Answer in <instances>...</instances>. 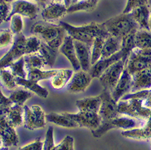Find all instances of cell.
<instances>
[{
  "label": "cell",
  "mask_w": 151,
  "mask_h": 150,
  "mask_svg": "<svg viewBox=\"0 0 151 150\" xmlns=\"http://www.w3.org/2000/svg\"><path fill=\"white\" fill-rule=\"evenodd\" d=\"M22 110H24L22 106L14 105L6 109L1 110V115L5 116L15 127H19L24 123Z\"/></svg>",
  "instance_id": "cell-22"
},
{
  "label": "cell",
  "mask_w": 151,
  "mask_h": 150,
  "mask_svg": "<svg viewBox=\"0 0 151 150\" xmlns=\"http://www.w3.org/2000/svg\"><path fill=\"white\" fill-rule=\"evenodd\" d=\"M74 72L71 69L58 70L57 74L51 79V84L54 89H60L64 87L72 79Z\"/></svg>",
  "instance_id": "cell-24"
},
{
  "label": "cell",
  "mask_w": 151,
  "mask_h": 150,
  "mask_svg": "<svg viewBox=\"0 0 151 150\" xmlns=\"http://www.w3.org/2000/svg\"><path fill=\"white\" fill-rule=\"evenodd\" d=\"M14 33L10 29H3L0 32V45L1 48L8 46L13 41Z\"/></svg>",
  "instance_id": "cell-40"
},
{
  "label": "cell",
  "mask_w": 151,
  "mask_h": 150,
  "mask_svg": "<svg viewBox=\"0 0 151 150\" xmlns=\"http://www.w3.org/2000/svg\"><path fill=\"white\" fill-rule=\"evenodd\" d=\"M135 47L141 49H151V31L138 29L135 35Z\"/></svg>",
  "instance_id": "cell-30"
},
{
  "label": "cell",
  "mask_w": 151,
  "mask_h": 150,
  "mask_svg": "<svg viewBox=\"0 0 151 150\" xmlns=\"http://www.w3.org/2000/svg\"><path fill=\"white\" fill-rule=\"evenodd\" d=\"M102 24L109 34L122 39L139 29L130 14H123L106 20Z\"/></svg>",
  "instance_id": "cell-3"
},
{
  "label": "cell",
  "mask_w": 151,
  "mask_h": 150,
  "mask_svg": "<svg viewBox=\"0 0 151 150\" xmlns=\"http://www.w3.org/2000/svg\"><path fill=\"white\" fill-rule=\"evenodd\" d=\"M68 13V7L64 3L51 2L46 6L41 12V16L45 21L59 20Z\"/></svg>",
  "instance_id": "cell-14"
},
{
  "label": "cell",
  "mask_w": 151,
  "mask_h": 150,
  "mask_svg": "<svg viewBox=\"0 0 151 150\" xmlns=\"http://www.w3.org/2000/svg\"><path fill=\"white\" fill-rule=\"evenodd\" d=\"M58 50L50 47L47 43L43 42L38 53L43 58L46 66H52L57 59Z\"/></svg>",
  "instance_id": "cell-29"
},
{
  "label": "cell",
  "mask_w": 151,
  "mask_h": 150,
  "mask_svg": "<svg viewBox=\"0 0 151 150\" xmlns=\"http://www.w3.org/2000/svg\"><path fill=\"white\" fill-rule=\"evenodd\" d=\"M16 81L19 86L20 85L24 87L25 88L32 91V93L39 96L40 97L43 98H46L48 97L49 94L48 91L45 88V87H41L38 84V82L21 77H16Z\"/></svg>",
  "instance_id": "cell-26"
},
{
  "label": "cell",
  "mask_w": 151,
  "mask_h": 150,
  "mask_svg": "<svg viewBox=\"0 0 151 150\" xmlns=\"http://www.w3.org/2000/svg\"><path fill=\"white\" fill-rule=\"evenodd\" d=\"M70 3H71V0H64V3H65V5H66V6L68 7V8L70 6Z\"/></svg>",
  "instance_id": "cell-45"
},
{
  "label": "cell",
  "mask_w": 151,
  "mask_h": 150,
  "mask_svg": "<svg viewBox=\"0 0 151 150\" xmlns=\"http://www.w3.org/2000/svg\"><path fill=\"white\" fill-rule=\"evenodd\" d=\"M150 67L151 49L134 48L125 64V68L131 75Z\"/></svg>",
  "instance_id": "cell-4"
},
{
  "label": "cell",
  "mask_w": 151,
  "mask_h": 150,
  "mask_svg": "<svg viewBox=\"0 0 151 150\" xmlns=\"http://www.w3.org/2000/svg\"><path fill=\"white\" fill-rule=\"evenodd\" d=\"M36 1H40V2H41V3H46L47 1V0H36Z\"/></svg>",
  "instance_id": "cell-48"
},
{
  "label": "cell",
  "mask_w": 151,
  "mask_h": 150,
  "mask_svg": "<svg viewBox=\"0 0 151 150\" xmlns=\"http://www.w3.org/2000/svg\"><path fill=\"white\" fill-rule=\"evenodd\" d=\"M149 5V0H127L123 14H129L137 8Z\"/></svg>",
  "instance_id": "cell-39"
},
{
  "label": "cell",
  "mask_w": 151,
  "mask_h": 150,
  "mask_svg": "<svg viewBox=\"0 0 151 150\" xmlns=\"http://www.w3.org/2000/svg\"><path fill=\"white\" fill-rule=\"evenodd\" d=\"M121 59H123L124 60H127L124 57V53L121 50L109 58H106V59H100L96 64L91 66L89 72L92 78L99 79L111 65Z\"/></svg>",
  "instance_id": "cell-16"
},
{
  "label": "cell",
  "mask_w": 151,
  "mask_h": 150,
  "mask_svg": "<svg viewBox=\"0 0 151 150\" xmlns=\"http://www.w3.org/2000/svg\"><path fill=\"white\" fill-rule=\"evenodd\" d=\"M101 103L102 99L99 95L98 96L86 98L77 100L76 105L79 111L93 112V113L99 114Z\"/></svg>",
  "instance_id": "cell-21"
},
{
  "label": "cell",
  "mask_w": 151,
  "mask_h": 150,
  "mask_svg": "<svg viewBox=\"0 0 151 150\" xmlns=\"http://www.w3.org/2000/svg\"><path fill=\"white\" fill-rule=\"evenodd\" d=\"M24 57L26 70L29 69H42L46 66L43 58L38 52L26 55Z\"/></svg>",
  "instance_id": "cell-31"
},
{
  "label": "cell",
  "mask_w": 151,
  "mask_h": 150,
  "mask_svg": "<svg viewBox=\"0 0 151 150\" xmlns=\"http://www.w3.org/2000/svg\"><path fill=\"white\" fill-rule=\"evenodd\" d=\"M60 24L64 28L66 34L74 40L85 43L91 47L95 39L97 36H103L108 37L109 34L105 30L102 24L91 23L83 26H74L64 21Z\"/></svg>",
  "instance_id": "cell-1"
},
{
  "label": "cell",
  "mask_w": 151,
  "mask_h": 150,
  "mask_svg": "<svg viewBox=\"0 0 151 150\" xmlns=\"http://www.w3.org/2000/svg\"><path fill=\"white\" fill-rule=\"evenodd\" d=\"M1 80L3 84L9 90L15 89L19 84L16 81V77L8 70L1 68Z\"/></svg>",
  "instance_id": "cell-36"
},
{
  "label": "cell",
  "mask_w": 151,
  "mask_h": 150,
  "mask_svg": "<svg viewBox=\"0 0 151 150\" xmlns=\"http://www.w3.org/2000/svg\"><path fill=\"white\" fill-rule=\"evenodd\" d=\"M74 46L81 70L90 72L91 68V46L79 41L74 40Z\"/></svg>",
  "instance_id": "cell-17"
},
{
  "label": "cell",
  "mask_w": 151,
  "mask_h": 150,
  "mask_svg": "<svg viewBox=\"0 0 151 150\" xmlns=\"http://www.w3.org/2000/svg\"><path fill=\"white\" fill-rule=\"evenodd\" d=\"M107 37L103 36H97L95 39L93 44L91 45V65H93L96 64L102 56V49L104 47V43L105 39Z\"/></svg>",
  "instance_id": "cell-32"
},
{
  "label": "cell",
  "mask_w": 151,
  "mask_h": 150,
  "mask_svg": "<svg viewBox=\"0 0 151 150\" xmlns=\"http://www.w3.org/2000/svg\"><path fill=\"white\" fill-rule=\"evenodd\" d=\"M47 121L66 128H76L79 127L78 124L67 115L65 112L62 114L50 113L46 115Z\"/></svg>",
  "instance_id": "cell-25"
},
{
  "label": "cell",
  "mask_w": 151,
  "mask_h": 150,
  "mask_svg": "<svg viewBox=\"0 0 151 150\" xmlns=\"http://www.w3.org/2000/svg\"><path fill=\"white\" fill-rule=\"evenodd\" d=\"M92 79L90 72L79 70L74 74L68 85V90L73 93L84 92L90 86Z\"/></svg>",
  "instance_id": "cell-12"
},
{
  "label": "cell",
  "mask_w": 151,
  "mask_h": 150,
  "mask_svg": "<svg viewBox=\"0 0 151 150\" xmlns=\"http://www.w3.org/2000/svg\"><path fill=\"white\" fill-rule=\"evenodd\" d=\"M129 14H131L139 29L149 31V22L151 14L149 5L137 8Z\"/></svg>",
  "instance_id": "cell-20"
},
{
  "label": "cell",
  "mask_w": 151,
  "mask_h": 150,
  "mask_svg": "<svg viewBox=\"0 0 151 150\" xmlns=\"http://www.w3.org/2000/svg\"><path fill=\"white\" fill-rule=\"evenodd\" d=\"M67 115L78 124L79 127H86L95 130L101 124V120L99 114L93 112L79 111L78 114H73L65 112Z\"/></svg>",
  "instance_id": "cell-11"
},
{
  "label": "cell",
  "mask_w": 151,
  "mask_h": 150,
  "mask_svg": "<svg viewBox=\"0 0 151 150\" xmlns=\"http://www.w3.org/2000/svg\"><path fill=\"white\" fill-rule=\"evenodd\" d=\"M11 10L6 21L15 14L26 16L30 19H35L38 15L40 8L37 4L30 0H14L11 3Z\"/></svg>",
  "instance_id": "cell-9"
},
{
  "label": "cell",
  "mask_w": 151,
  "mask_h": 150,
  "mask_svg": "<svg viewBox=\"0 0 151 150\" xmlns=\"http://www.w3.org/2000/svg\"><path fill=\"white\" fill-rule=\"evenodd\" d=\"M31 32L35 34H40L45 43L57 50L62 46L66 35L64 28L60 24L58 26L47 21L36 22L31 27Z\"/></svg>",
  "instance_id": "cell-2"
},
{
  "label": "cell",
  "mask_w": 151,
  "mask_h": 150,
  "mask_svg": "<svg viewBox=\"0 0 151 150\" xmlns=\"http://www.w3.org/2000/svg\"><path fill=\"white\" fill-rule=\"evenodd\" d=\"M42 42L38 37L31 36L26 37V55L37 53L39 51Z\"/></svg>",
  "instance_id": "cell-37"
},
{
  "label": "cell",
  "mask_w": 151,
  "mask_h": 150,
  "mask_svg": "<svg viewBox=\"0 0 151 150\" xmlns=\"http://www.w3.org/2000/svg\"><path fill=\"white\" fill-rule=\"evenodd\" d=\"M48 1V0H47ZM52 2H61V3H64V0H50Z\"/></svg>",
  "instance_id": "cell-46"
},
{
  "label": "cell",
  "mask_w": 151,
  "mask_h": 150,
  "mask_svg": "<svg viewBox=\"0 0 151 150\" xmlns=\"http://www.w3.org/2000/svg\"><path fill=\"white\" fill-rule=\"evenodd\" d=\"M132 76L125 68L119 81L111 93L113 98L116 102L123 97L129 90H132Z\"/></svg>",
  "instance_id": "cell-18"
},
{
  "label": "cell",
  "mask_w": 151,
  "mask_h": 150,
  "mask_svg": "<svg viewBox=\"0 0 151 150\" xmlns=\"http://www.w3.org/2000/svg\"><path fill=\"white\" fill-rule=\"evenodd\" d=\"M24 56L21 57L18 60L14 61V63L10 64L9 65L5 66L3 69L8 70L15 77L26 79L27 72L26 68H25V61Z\"/></svg>",
  "instance_id": "cell-33"
},
{
  "label": "cell",
  "mask_w": 151,
  "mask_h": 150,
  "mask_svg": "<svg viewBox=\"0 0 151 150\" xmlns=\"http://www.w3.org/2000/svg\"><path fill=\"white\" fill-rule=\"evenodd\" d=\"M26 79L38 82L40 81L45 80V79H52L57 74L58 70H42L41 69H29L26 70Z\"/></svg>",
  "instance_id": "cell-28"
},
{
  "label": "cell",
  "mask_w": 151,
  "mask_h": 150,
  "mask_svg": "<svg viewBox=\"0 0 151 150\" xmlns=\"http://www.w3.org/2000/svg\"><path fill=\"white\" fill-rule=\"evenodd\" d=\"M126 61L127 60L123 59L116 61L111 65L99 78L104 89L109 91L111 93L114 90L123 73Z\"/></svg>",
  "instance_id": "cell-6"
},
{
  "label": "cell",
  "mask_w": 151,
  "mask_h": 150,
  "mask_svg": "<svg viewBox=\"0 0 151 150\" xmlns=\"http://www.w3.org/2000/svg\"><path fill=\"white\" fill-rule=\"evenodd\" d=\"M132 91H139L151 87V67L133 74Z\"/></svg>",
  "instance_id": "cell-19"
},
{
  "label": "cell",
  "mask_w": 151,
  "mask_h": 150,
  "mask_svg": "<svg viewBox=\"0 0 151 150\" xmlns=\"http://www.w3.org/2000/svg\"><path fill=\"white\" fill-rule=\"evenodd\" d=\"M149 31H151V14L149 18Z\"/></svg>",
  "instance_id": "cell-47"
},
{
  "label": "cell",
  "mask_w": 151,
  "mask_h": 150,
  "mask_svg": "<svg viewBox=\"0 0 151 150\" xmlns=\"http://www.w3.org/2000/svg\"><path fill=\"white\" fill-rule=\"evenodd\" d=\"M55 150H74V139L70 136H66L59 144L55 146Z\"/></svg>",
  "instance_id": "cell-42"
},
{
  "label": "cell",
  "mask_w": 151,
  "mask_h": 150,
  "mask_svg": "<svg viewBox=\"0 0 151 150\" xmlns=\"http://www.w3.org/2000/svg\"><path fill=\"white\" fill-rule=\"evenodd\" d=\"M0 19H1V23L3 22H6L8 16L10 15L11 6L8 5V3H6L1 0L0 1Z\"/></svg>",
  "instance_id": "cell-43"
},
{
  "label": "cell",
  "mask_w": 151,
  "mask_h": 150,
  "mask_svg": "<svg viewBox=\"0 0 151 150\" xmlns=\"http://www.w3.org/2000/svg\"><path fill=\"white\" fill-rule=\"evenodd\" d=\"M121 49V40L109 35L105 39L102 56L100 59H106L118 53Z\"/></svg>",
  "instance_id": "cell-23"
},
{
  "label": "cell",
  "mask_w": 151,
  "mask_h": 150,
  "mask_svg": "<svg viewBox=\"0 0 151 150\" xmlns=\"http://www.w3.org/2000/svg\"><path fill=\"white\" fill-rule=\"evenodd\" d=\"M32 96V94L27 91L19 90L13 91L8 98L13 105L23 106L24 103Z\"/></svg>",
  "instance_id": "cell-35"
},
{
  "label": "cell",
  "mask_w": 151,
  "mask_h": 150,
  "mask_svg": "<svg viewBox=\"0 0 151 150\" xmlns=\"http://www.w3.org/2000/svg\"><path fill=\"white\" fill-rule=\"evenodd\" d=\"M44 142L37 138L33 142L19 148L17 150H43Z\"/></svg>",
  "instance_id": "cell-44"
},
{
  "label": "cell",
  "mask_w": 151,
  "mask_h": 150,
  "mask_svg": "<svg viewBox=\"0 0 151 150\" xmlns=\"http://www.w3.org/2000/svg\"><path fill=\"white\" fill-rule=\"evenodd\" d=\"M15 127L5 116L1 115L0 136L3 146H16L19 144V137Z\"/></svg>",
  "instance_id": "cell-10"
},
{
  "label": "cell",
  "mask_w": 151,
  "mask_h": 150,
  "mask_svg": "<svg viewBox=\"0 0 151 150\" xmlns=\"http://www.w3.org/2000/svg\"><path fill=\"white\" fill-rule=\"evenodd\" d=\"M98 2L99 0H71L68 13L93 10Z\"/></svg>",
  "instance_id": "cell-27"
},
{
  "label": "cell",
  "mask_w": 151,
  "mask_h": 150,
  "mask_svg": "<svg viewBox=\"0 0 151 150\" xmlns=\"http://www.w3.org/2000/svg\"><path fill=\"white\" fill-rule=\"evenodd\" d=\"M102 99L101 106L100 108L99 115L101 120V123L117 117L118 112L117 102L113 98L111 92L104 89L100 94Z\"/></svg>",
  "instance_id": "cell-8"
},
{
  "label": "cell",
  "mask_w": 151,
  "mask_h": 150,
  "mask_svg": "<svg viewBox=\"0 0 151 150\" xmlns=\"http://www.w3.org/2000/svg\"><path fill=\"white\" fill-rule=\"evenodd\" d=\"M10 30L14 34L18 35L21 34L24 28V21L22 16L15 14L11 17L10 20Z\"/></svg>",
  "instance_id": "cell-38"
},
{
  "label": "cell",
  "mask_w": 151,
  "mask_h": 150,
  "mask_svg": "<svg viewBox=\"0 0 151 150\" xmlns=\"http://www.w3.org/2000/svg\"><path fill=\"white\" fill-rule=\"evenodd\" d=\"M24 126L29 130L44 128L47 118L44 110L39 105L24 106Z\"/></svg>",
  "instance_id": "cell-5"
},
{
  "label": "cell",
  "mask_w": 151,
  "mask_h": 150,
  "mask_svg": "<svg viewBox=\"0 0 151 150\" xmlns=\"http://www.w3.org/2000/svg\"><path fill=\"white\" fill-rule=\"evenodd\" d=\"M58 50L69 60L74 70L79 71L81 69L76 51L74 39L72 37L66 34L64 42Z\"/></svg>",
  "instance_id": "cell-15"
},
{
  "label": "cell",
  "mask_w": 151,
  "mask_h": 150,
  "mask_svg": "<svg viewBox=\"0 0 151 150\" xmlns=\"http://www.w3.org/2000/svg\"><path fill=\"white\" fill-rule=\"evenodd\" d=\"M26 37L22 33L17 35L12 48L5 55L1 57L0 62L1 68L9 65L26 55Z\"/></svg>",
  "instance_id": "cell-7"
},
{
  "label": "cell",
  "mask_w": 151,
  "mask_h": 150,
  "mask_svg": "<svg viewBox=\"0 0 151 150\" xmlns=\"http://www.w3.org/2000/svg\"><path fill=\"white\" fill-rule=\"evenodd\" d=\"M55 145L54 143L53 128L52 126H50L46 132L43 150H55Z\"/></svg>",
  "instance_id": "cell-41"
},
{
  "label": "cell",
  "mask_w": 151,
  "mask_h": 150,
  "mask_svg": "<svg viewBox=\"0 0 151 150\" xmlns=\"http://www.w3.org/2000/svg\"><path fill=\"white\" fill-rule=\"evenodd\" d=\"M135 123L132 120L124 118H114L101 123L100 126L91 130V133L95 137H100L110 129L115 128H129L133 127Z\"/></svg>",
  "instance_id": "cell-13"
},
{
  "label": "cell",
  "mask_w": 151,
  "mask_h": 150,
  "mask_svg": "<svg viewBox=\"0 0 151 150\" xmlns=\"http://www.w3.org/2000/svg\"><path fill=\"white\" fill-rule=\"evenodd\" d=\"M137 31L130 33V34L126 36L121 39V50L124 53V57L127 59L129 56V54L133 51V49L136 48L135 43V35Z\"/></svg>",
  "instance_id": "cell-34"
}]
</instances>
